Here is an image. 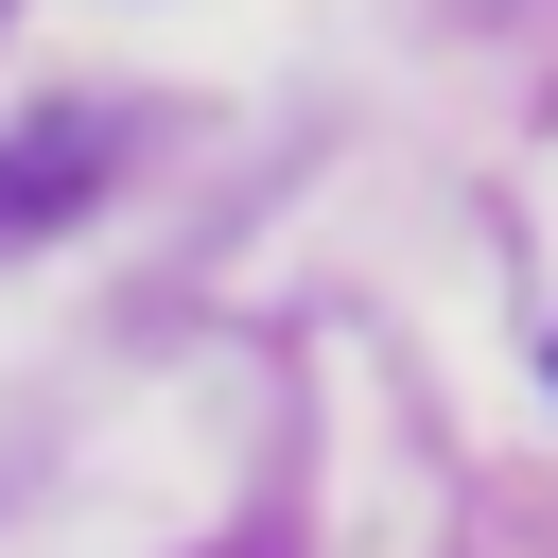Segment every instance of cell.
Instances as JSON below:
<instances>
[{
    "mask_svg": "<svg viewBox=\"0 0 558 558\" xmlns=\"http://www.w3.org/2000/svg\"><path fill=\"white\" fill-rule=\"evenodd\" d=\"M87 192H105L87 122H0V244H17V227H70Z\"/></svg>",
    "mask_w": 558,
    "mask_h": 558,
    "instance_id": "6da1fadb",
    "label": "cell"
}]
</instances>
